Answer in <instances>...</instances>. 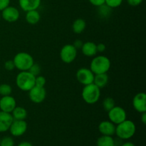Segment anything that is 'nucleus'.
I'll use <instances>...</instances> for the list:
<instances>
[{
  "instance_id": "obj_37",
  "label": "nucleus",
  "mask_w": 146,
  "mask_h": 146,
  "mask_svg": "<svg viewBox=\"0 0 146 146\" xmlns=\"http://www.w3.org/2000/svg\"><path fill=\"white\" fill-rule=\"evenodd\" d=\"M17 146H33L32 144L29 142H27V141H24V142L20 143Z\"/></svg>"
},
{
  "instance_id": "obj_39",
  "label": "nucleus",
  "mask_w": 146,
  "mask_h": 146,
  "mask_svg": "<svg viewBox=\"0 0 146 146\" xmlns=\"http://www.w3.org/2000/svg\"><path fill=\"white\" fill-rule=\"evenodd\" d=\"M1 12H0V19H1Z\"/></svg>"
},
{
  "instance_id": "obj_18",
  "label": "nucleus",
  "mask_w": 146,
  "mask_h": 146,
  "mask_svg": "<svg viewBox=\"0 0 146 146\" xmlns=\"http://www.w3.org/2000/svg\"><path fill=\"white\" fill-rule=\"evenodd\" d=\"M25 19L28 24L34 25L38 24V21L41 19L40 13L36 10H31L26 12Z\"/></svg>"
},
{
  "instance_id": "obj_32",
  "label": "nucleus",
  "mask_w": 146,
  "mask_h": 146,
  "mask_svg": "<svg viewBox=\"0 0 146 146\" xmlns=\"http://www.w3.org/2000/svg\"><path fill=\"white\" fill-rule=\"evenodd\" d=\"M89 2L94 7H98L105 4V0H88Z\"/></svg>"
},
{
  "instance_id": "obj_25",
  "label": "nucleus",
  "mask_w": 146,
  "mask_h": 146,
  "mask_svg": "<svg viewBox=\"0 0 146 146\" xmlns=\"http://www.w3.org/2000/svg\"><path fill=\"white\" fill-rule=\"evenodd\" d=\"M12 93V88L7 84H2L0 85V95L1 96H9Z\"/></svg>"
},
{
  "instance_id": "obj_4",
  "label": "nucleus",
  "mask_w": 146,
  "mask_h": 146,
  "mask_svg": "<svg viewBox=\"0 0 146 146\" xmlns=\"http://www.w3.org/2000/svg\"><path fill=\"white\" fill-rule=\"evenodd\" d=\"M81 96L83 100L89 105L96 104L101 97V88L94 83L84 86L81 92Z\"/></svg>"
},
{
  "instance_id": "obj_24",
  "label": "nucleus",
  "mask_w": 146,
  "mask_h": 146,
  "mask_svg": "<svg viewBox=\"0 0 146 146\" xmlns=\"http://www.w3.org/2000/svg\"><path fill=\"white\" fill-rule=\"evenodd\" d=\"M115 106V101L111 97H106L103 101V108L106 111H109Z\"/></svg>"
},
{
  "instance_id": "obj_6",
  "label": "nucleus",
  "mask_w": 146,
  "mask_h": 146,
  "mask_svg": "<svg viewBox=\"0 0 146 146\" xmlns=\"http://www.w3.org/2000/svg\"><path fill=\"white\" fill-rule=\"evenodd\" d=\"M78 50L73 44H66L60 51V58L65 64H71L74 62L77 57Z\"/></svg>"
},
{
  "instance_id": "obj_38",
  "label": "nucleus",
  "mask_w": 146,
  "mask_h": 146,
  "mask_svg": "<svg viewBox=\"0 0 146 146\" xmlns=\"http://www.w3.org/2000/svg\"><path fill=\"white\" fill-rule=\"evenodd\" d=\"M121 146H135V144H133V143L127 142V143H123V145H121Z\"/></svg>"
},
{
  "instance_id": "obj_29",
  "label": "nucleus",
  "mask_w": 146,
  "mask_h": 146,
  "mask_svg": "<svg viewBox=\"0 0 146 146\" xmlns=\"http://www.w3.org/2000/svg\"><path fill=\"white\" fill-rule=\"evenodd\" d=\"M46 81L45 77L43 76L38 75L37 76H36L35 78V86L39 87H44Z\"/></svg>"
},
{
  "instance_id": "obj_33",
  "label": "nucleus",
  "mask_w": 146,
  "mask_h": 146,
  "mask_svg": "<svg viewBox=\"0 0 146 146\" xmlns=\"http://www.w3.org/2000/svg\"><path fill=\"white\" fill-rule=\"evenodd\" d=\"M11 0H0V11H2L4 9L9 6Z\"/></svg>"
},
{
  "instance_id": "obj_3",
  "label": "nucleus",
  "mask_w": 146,
  "mask_h": 146,
  "mask_svg": "<svg viewBox=\"0 0 146 146\" xmlns=\"http://www.w3.org/2000/svg\"><path fill=\"white\" fill-rule=\"evenodd\" d=\"M35 76L29 71H20L16 77L17 86L22 91H29L35 86Z\"/></svg>"
},
{
  "instance_id": "obj_23",
  "label": "nucleus",
  "mask_w": 146,
  "mask_h": 146,
  "mask_svg": "<svg viewBox=\"0 0 146 146\" xmlns=\"http://www.w3.org/2000/svg\"><path fill=\"white\" fill-rule=\"evenodd\" d=\"M112 9H113L104 4L98 7V14L101 18L106 19L111 16V13H112Z\"/></svg>"
},
{
  "instance_id": "obj_35",
  "label": "nucleus",
  "mask_w": 146,
  "mask_h": 146,
  "mask_svg": "<svg viewBox=\"0 0 146 146\" xmlns=\"http://www.w3.org/2000/svg\"><path fill=\"white\" fill-rule=\"evenodd\" d=\"M83 44H84V42H83L81 40L77 39L74 41V44H73V45H74V46L75 47L77 50H78V49H81V47H82V46H83Z\"/></svg>"
},
{
  "instance_id": "obj_21",
  "label": "nucleus",
  "mask_w": 146,
  "mask_h": 146,
  "mask_svg": "<svg viewBox=\"0 0 146 146\" xmlns=\"http://www.w3.org/2000/svg\"><path fill=\"white\" fill-rule=\"evenodd\" d=\"M86 22L84 19H76L73 22L72 30L76 34H81L86 29Z\"/></svg>"
},
{
  "instance_id": "obj_19",
  "label": "nucleus",
  "mask_w": 146,
  "mask_h": 146,
  "mask_svg": "<svg viewBox=\"0 0 146 146\" xmlns=\"http://www.w3.org/2000/svg\"><path fill=\"white\" fill-rule=\"evenodd\" d=\"M109 81V77H108L107 73L106 74H95L94 79V84L98 87L99 88H103L106 86Z\"/></svg>"
},
{
  "instance_id": "obj_2",
  "label": "nucleus",
  "mask_w": 146,
  "mask_h": 146,
  "mask_svg": "<svg viewBox=\"0 0 146 146\" xmlns=\"http://www.w3.org/2000/svg\"><path fill=\"white\" fill-rule=\"evenodd\" d=\"M111 66V60L103 55L94 56L90 64V69L94 74H106L109 71Z\"/></svg>"
},
{
  "instance_id": "obj_27",
  "label": "nucleus",
  "mask_w": 146,
  "mask_h": 146,
  "mask_svg": "<svg viewBox=\"0 0 146 146\" xmlns=\"http://www.w3.org/2000/svg\"><path fill=\"white\" fill-rule=\"evenodd\" d=\"M0 146H14V141L11 137L6 136L1 139Z\"/></svg>"
},
{
  "instance_id": "obj_7",
  "label": "nucleus",
  "mask_w": 146,
  "mask_h": 146,
  "mask_svg": "<svg viewBox=\"0 0 146 146\" xmlns=\"http://www.w3.org/2000/svg\"><path fill=\"white\" fill-rule=\"evenodd\" d=\"M108 117L110 121L115 125H118L127 119V113L123 108L115 106L112 109L108 111Z\"/></svg>"
},
{
  "instance_id": "obj_31",
  "label": "nucleus",
  "mask_w": 146,
  "mask_h": 146,
  "mask_svg": "<svg viewBox=\"0 0 146 146\" xmlns=\"http://www.w3.org/2000/svg\"><path fill=\"white\" fill-rule=\"evenodd\" d=\"M143 0H127V3L131 7H138L142 4Z\"/></svg>"
},
{
  "instance_id": "obj_28",
  "label": "nucleus",
  "mask_w": 146,
  "mask_h": 146,
  "mask_svg": "<svg viewBox=\"0 0 146 146\" xmlns=\"http://www.w3.org/2000/svg\"><path fill=\"white\" fill-rule=\"evenodd\" d=\"M29 71L31 74H32L34 76H37L40 75V73H41V66H40L38 64L34 63V64L31 66V68H29Z\"/></svg>"
},
{
  "instance_id": "obj_36",
  "label": "nucleus",
  "mask_w": 146,
  "mask_h": 146,
  "mask_svg": "<svg viewBox=\"0 0 146 146\" xmlns=\"http://www.w3.org/2000/svg\"><path fill=\"white\" fill-rule=\"evenodd\" d=\"M141 121L143 124L145 125L146 124V112L141 113Z\"/></svg>"
},
{
  "instance_id": "obj_15",
  "label": "nucleus",
  "mask_w": 146,
  "mask_h": 146,
  "mask_svg": "<svg viewBox=\"0 0 146 146\" xmlns=\"http://www.w3.org/2000/svg\"><path fill=\"white\" fill-rule=\"evenodd\" d=\"M98 131L104 135L112 136L115 133V125L110 121H104L98 125Z\"/></svg>"
},
{
  "instance_id": "obj_20",
  "label": "nucleus",
  "mask_w": 146,
  "mask_h": 146,
  "mask_svg": "<svg viewBox=\"0 0 146 146\" xmlns=\"http://www.w3.org/2000/svg\"><path fill=\"white\" fill-rule=\"evenodd\" d=\"M11 114L14 120H25L28 115V113L25 108L17 106Z\"/></svg>"
},
{
  "instance_id": "obj_11",
  "label": "nucleus",
  "mask_w": 146,
  "mask_h": 146,
  "mask_svg": "<svg viewBox=\"0 0 146 146\" xmlns=\"http://www.w3.org/2000/svg\"><path fill=\"white\" fill-rule=\"evenodd\" d=\"M1 18L9 23L16 22L19 19L20 12L19 9L13 6H8L1 11Z\"/></svg>"
},
{
  "instance_id": "obj_40",
  "label": "nucleus",
  "mask_w": 146,
  "mask_h": 146,
  "mask_svg": "<svg viewBox=\"0 0 146 146\" xmlns=\"http://www.w3.org/2000/svg\"><path fill=\"white\" fill-rule=\"evenodd\" d=\"M113 146H116V145H115H115H113Z\"/></svg>"
},
{
  "instance_id": "obj_34",
  "label": "nucleus",
  "mask_w": 146,
  "mask_h": 146,
  "mask_svg": "<svg viewBox=\"0 0 146 146\" xmlns=\"http://www.w3.org/2000/svg\"><path fill=\"white\" fill-rule=\"evenodd\" d=\"M96 48L98 52L103 53L106 51V46L104 44H103V43H100V44H96Z\"/></svg>"
},
{
  "instance_id": "obj_9",
  "label": "nucleus",
  "mask_w": 146,
  "mask_h": 146,
  "mask_svg": "<svg viewBox=\"0 0 146 146\" xmlns=\"http://www.w3.org/2000/svg\"><path fill=\"white\" fill-rule=\"evenodd\" d=\"M95 74L88 68H81L76 71V78L77 81L84 86L88 85L94 83Z\"/></svg>"
},
{
  "instance_id": "obj_17",
  "label": "nucleus",
  "mask_w": 146,
  "mask_h": 146,
  "mask_svg": "<svg viewBox=\"0 0 146 146\" xmlns=\"http://www.w3.org/2000/svg\"><path fill=\"white\" fill-rule=\"evenodd\" d=\"M81 50L82 54L87 57H94L98 53L96 44L93 41H86L84 43Z\"/></svg>"
},
{
  "instance_id": "obj_5",
  "label": "nucleus",
  "mask_w": 146,
  "mask_h": 146,
  "mask_svg": "<svg viewBox=\"0 0 146 146\" xmlns=\"http://www.w3.org/2000/svg\"><path fill=\"white\" fill-rule=\"evenodd\" d=\"M13 61L15 68L20 71H29L34 64V58L31 54L27 52H19L14 56Z\"/></svg>"
},
{
  "instance_id": "obj_8",
  "label": "nucleus",
  "mask_w": 146,
  "mask_h": 146,
  "mask_svg": "<svg viewBox=\"0 0 146 146\" xmlns=\"http://www.w3.org/2000/svg\"><path fill=\"white\" fill-rule=\"evenodd\" d=\"M29 92V98L30 101L36 104H41L44 101L46 97V91L44 87H39L34 86Z\"/></svg>"
},
{
  "instance_id": "obj_22",
  "label": "nucleus",
  "mask_w": 146,
  "mask_h": 146,
  "mask_svg": "<svg viewBox=\"0 0 146 146\" xmlns=\"http://www.w3.org/2000/svg\"><path fill=\"white\" fill-rule=\"evenodd\" d=\"M97 146H113L115 141L112 136L102 135L97 140Z\"/></svg>"
},
{
  "instance_id": "obj_26",
  "label": "nucleus",
  "mask_w": 146,
  "mask_h": 146,
  "mask_svg": "<svg viewBox=\"0 0 146 146\" xmlns=\"http://www.w3.org/2000/svg\"><path fill=\"white\" fill-rule=\"evenodd\" d=\"M123 0H105V4L111 9L119 7L122 4Z\"/></svg>"
},
{
  "instance_id": "obj_41",
  "label": "nucleus",
  "mask_w": 146,
  "mask_h": 146,
  "mask_svg": "<svg viewBox=\"0 0 146 146\" xmlns=\"http://www.w3.org/2000/svg\"><path fill=\"white\" fill-rule=\"evenodd\" d=\"M0 141H1V138H0Z\"/></svg>"
},
{
  "instance_id": "obj_16",
  "label": "nucleus",
  "mask_w": 146,
  "mask_h": 146,
  "mask_svg": "<svg viewBox=\"0 0 146 146\" xmlns=\"http://www.w3.org/2000/svg\"><path fill=\"white\" fill-rule=\"evenodd\" d=\"M41 0H19V4L24 11L36 10L41 5Z\"/></svg>"
},
{
  "instance_id": "obj_13",
  "label": "nucleus",
  "mask_w": 146,
  "mask_h": 146,
  "mask_svg": "<svg viewBox=\"0 0 146 146\" xmlns=\"http://www.w3.org/2000/svg\"><path fill=\"white\" fill-rule=\"evenodd\" d=\"M132 104L137 112H146V94L144 92L138 93L133 98Z\"/></svg>"
},
{
  "instance_id": "obj_30",
  "label": "nucleus",
  "mask_w": 146,
  "mask_h": 146,
  "mask_svg": "<svg viewBox=\"0 0 146 146\" xmlns=\"http://www.w3.org/2000/svg\"><path fill=\"white\" fill-rule=\"evenodd\" d=\"M4 67L7 71H11L15 68V65H14V63L13 61V60H8V61H6L4 64Z\"/></svg>"
},
{
  "instance_id": "obj_1",
  "label": "nucleus",
  "mask_w": 146,
  "mask_h": 146,
  "mask_svg": "<svg viewBox=\"0 0 146 146\" xmlns=\"http://www.w3.org/2000/svg\"><path fill=\"white\" fill-rule=\"evenodd\" d=\"M136 131V125L131 120H125L115 126V133L117 136L122 140H128L132 138Z\"/></svg>"
},
{
  "instance_id": "obj_14",
  "label": "nucleus",
  "mask_w": 146,
  "mask_h": 146,
  "mask_svg": "<svg viewBox=\"0 0 146 146\" xmlns=\"http://www.w3.org/2000/svg\"><path fill=\"white\" fill-rule=\"evenodd\" d=\"M13 121L14 118L11 113L0 111V133H4L9 131Z\"/></svg>"
},
{
  "instance_id": "obj_10",
  "label": "nucleus",
  "mask_w": 146,
  "mask_h": 146,
  "mask_svg": "<svg viewBox=\"0 0 146 146\" xmlns=\"http://www.w3.org/2000/svg\"><path fill=\"white\" fill-rule=\"evenodd\" d=\"M27 128L28 125L25 120H14L9 131L13 136L19 137L27 132Z\"/></svg>"
},
{
  "instance_id": "obj_12",
  "label": "nucleus",
  "mask_w": 146,
  "mask_h": 146,
  "mask_svg": "<svg viewBox=\"0 0 146 146\" xmlns=\"http://www.w3.org/2000/svg\"><path fill=\"white\" fill-rule=\"evenodd\" d=\"M16 106L17 101L11 95L1 96L0 98V110L1 111L11 113Z\"/></svg>"
}]
</instances>
